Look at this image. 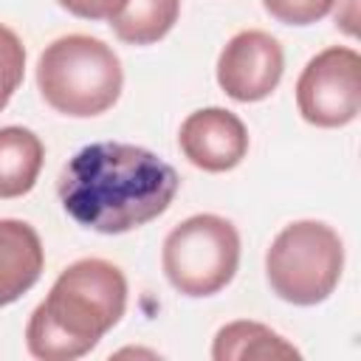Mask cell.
<instances>
[{"label": "cell", "instance_id": "5", "mask_svg": "<svg viewBox=\"0 0 361 361\" xmlns=\"http://www.w3.org/2000/svg\"><path fill=\"white\" fill-rule=\"evenodd\" d=\"M161 265L169 285L183 296H212L237 274L240 234L220 214H192L166 234Z\"/></svg>", "mask_w": 361, "mask_h": 361}, {"label": "cell", "instance_id": "2", "mask_svg": "<svg viewBox=\"0 0 361 361\" xmlns=\"http://www.w3.org/2000/svg\"><path fill=\"white\" fill-rule=\"evenodd\" d=\"M127 307V279L118 265L85 257L71 262L51 285L25 324V347L39 361L87 355Z\"/></svg>", "mask_w": 361, "mask_h": 361}, {"label": "cell", "instance_id": "9", "mask_svg": "<svg viewBox=\"0 0 361 361\" xmlns=\"http://www.w3.org/2000/svg\"><path fill=\"white\" fill-rule=\"evenodd\" d=\"M45 268L42 240L31 223L0 217V307L28 293Z\"/></svg>", "mask_w": 361, "mask_h": 361}, {"label": "cell", "instance_id": "7", "mask_svg": "<svg viewBox=\"0 0 361 361\" xmlns=\"http://www.w3.org/2000/svg\"><path fill=\"white\" fill-rule=\"evenodd\" d=\"M285 71V54L276 37L259 28L234 34L217 56V85L234 102L268 99Z\"/></svg>", "mask_w": 361, "mask_h": 361}, {"label": "cell", "instance_id": "13", "mask_svg": "<svg viewBox=\"0 0 361 361\" xmlns=\"http://www.w3.org/2000/svg\"><path fill=\"white\" fill-rule=\"evenodd\" d=\"M25 73V48L23 39L0 23V110L11 102Z\"/></svg>", "mask_w": 361, "mask_h": 361}, {"label": "cell", "instance_id": "15", "mask_svg": "<svg viewBox=\"0 0 361 361\" xmlns=\"http://www.w3.org/2000/svg\"><path fill=\"white\" fill-rule=\"evenodd\" d=\"M68 14L82 20H104L116 0H56Z\"/></svg>", "mask_w": 361, "mask_h": 361}, {"label": "cell", "instance_id": "11", "mask_svg": "<svg viewBox=\"0 0 361 361\" xmlns=\"http://www.w3.org/2000/svg\"><path fill=\"white\" fill-rule=\"evenodd\" d=\"M180 0H116L107 20L113 34L127 45H152L178 23Z\"/></svg>", "mask_w": 361, "mask_h": 361}, {"label": "cell", "instance_id": "8", "mask_svg": "<svg viewBox=\"0 0 361 361\" xmlns=\"http://www.w3.org/2000/svg\"><path fill=\"white\" fill-rule=\"evenodd\" d=\"M180 152L203 172H228L248 152V130L226 107H203L183 118L178 133Z\"/></svg>", "mask_w": 361, "mask_h": 361}, {"label": "cell", "instance_id": "3", "mask_svg": "<svg viewBox=\"0 0 361 361\" xmlns=\"http://www.w3.org/2000/svg\"><path fill=\"white\" fill-rule=\"evenodd\" d=\"M124 85L116 51L90 34H68L45 45L37 62V87L56 113L90 118L110 110Z\"/></svg>", "mask_w": 361, "mask_h": 361}, {"label": "cell", "instance_id": "10", "mask_svg": "<svg viewBox=\"0 0 361 361\" xmlns=\"http://www.w3.org/2000/svg\"><path fill=\"white\" fill-rule=\"evenodd\" d=\"M45 161V147L28 127H0V200L23 197L34 189Z\"/></svg>", "mask_w": 361, "mask_h": 361}, {"label": "cell", "instance_id": "14", "mask_svg": "<svg viewBox=\"0 0 361 361\" xmlns=\"http://www.w3.org/2000/svg\"><path fill=\"white\" fill-rule=\"evenodd\" d=\"M336 0H262L265 11L285 25H310L330 14Z\"/></svg>", "mask_w": 361, "mask_h": 361}, {"label": "cell", "instance_id": "6", "mask_svg": "<svg viewBox=\"0 0 361 361\" xmlns=\"http://www.w3.org/2000/svg\"><path fill=\"white\" fill-rule=\"evenodd\" d=\"M296 107L313 127H344L361 113V56L347 45L319 51L296 79Z\"/></svg>", "mask_w": 361, "mask_h": 361}, {"label": "cell", "instance_id": "16", "mask_svg": "<svg viewBox=\"0 0 361 361\" xmlns=\"http://www.w3.org/2000/svg\"><path fill=\"white\" fill-rule=\"evenodd\" d=\"M355 23H358V0H338V6H336V25L344 34L355 37V31H358Z\"/></svg>", "mask_w": 361, "mask_h": 361}, {"label": "cell", "instance_id": "4", "mask_svg": "<svg viewBox=\"0 0 361 361\" xmlns=\"http://www.w3.org/2000/svg\"><path fill=\"white\" fill-rule=\"evenodd\" d=\"M344 271V243L338 231L322 220L288 223L265 254V276L271 290L299 307L324 302Z\"/></svg>", "mask_w": 361, "mask_h": 361}, {"label": "cell", "instance_id": "1", "mask_svg": "<svg viewBox=\"0 0 361 361\" xmlns=\"http://www.w3.org/2000/svg\"><path fill=\"white\" fill-rule=\"evenodd\" d=\"M178 186V172L155 152L121 141H96L65 164L56 192L62 209L79 226L99 234H124L161 217Z\"/></svg>", "mask_w": 361, "mask_h": 361}, {"label": "cell", "instance_id": "12", "mask_svg": "<svg viewBox=\"0 0 361 361\" xmlns=\"http://www.w3.org/2000/svg\"><path fill=\"white\" fill-rule=\"evenodd\" d=\"M212 358L214 361H251V358H302V353L285 341L276 330L237 319L228 322L217 330L214 344H212Z\"/></svg>", "mask_w": 361, "mask_h": 361}]
</instances>
